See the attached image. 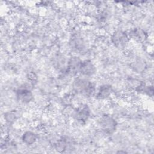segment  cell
<instances>
[{
    "mask_svg": "<svg viewBox=\"0 0 154 154\" xmlns=\"http://www.w3.org/2000/svg\"><path fill=\"white\" fill-rule=\"evenodd\" d=\"M73 88L78 94L87 97L95 95L96 91L95 85L88 78L82 76H79L73 81Z\"/></svg>",
    "mask_w": 154,
    "mask_h": 154,
    "instance_id": "1",
    "label": "cell"
},
{
    "mask_svg": "<svg viewBox=\"0 0 154 154\" xmlns=\"http://www.w3.org/2000/svg\"><path fill=\"white\" fill-rule=\"evenodd\" d=\"M99 125L101 130L106 134H111L117 129V123L116 120L110 116L104 115L100 117Z\"/></svg>",
    "mask_w": 154,
    "mask_h": 154,
    "instance_id": "2",
    "label": "cell"
},
{
    "mask_svg": "<svg viewBox=\"0 0 154 154\" xmlns=\"http://www.w3.org/2000/svg\"><path fill=\"white\" fill-rule=\"evenodd\" d=\"M15 96L17 101L23 104L30 103L34 99V96L30 88L25 87L24 85L15 91Z\"/></svg>",
    "mask_w": 154,
    "mask_h": 154,
    "instance_id": "3",
    "label": "cell"
},
{
    "mask_svg": "<svg viewBox=\"0 0 154 154\" xmlns=\"http://www.w3.org/2000/svg\"><path fill=\"white\" fill-rule=\"evenodd\" d=\"M90 109L88 105H82L72 111L73 118L79 123H84L90 117Z\"/></svg>",
    "mask_w": 154,
    "mask_h": 154,
    "instance_id": "4",
    "label": "cell"
},
{
    "mask_svg": "<svg viewBox=\"0 0 154 154\" xmlns=\"http://www.w3.org/2000/svg\"><path fill=\"white\" fill-rule=\"evenodd\" d=\"M96 73V67L90 60H82L79 73L82 77L88 78L95 75Z\"/></svg>",
    "mask_w": 154,
    "mask_h": 154,
    "instance_id": "5",
    "label": "cell"
},
{
    "mask_svg": "<svg viewBox=\"0 0 154 154\" xmlns=\"http://www.w3.org/2000/svg\"><path fill=\"white\" fill-rule=\"evenodd\" d=\"M129 37L128 34L122 31L114 32L111 36V42L118 48H123L128 43Z\"/></svg>",
    "mask_w": 154,
    "mask_h": 154,
    "instance_id": "6",
    "label": "cell"
},
{
    "mask_svg": "<svg viewBox=\"0 0 154 154\" xmlns=\"http://www.w3.org/2000/svg\"><path fill=\"white\" fill-rule=\"evenodd\" d=\"M82 60L78 56L71 57L67 63L66 72L67 75L73 76L79 73L80 66Z\"/></svg>",
    "mask_w": 154,
    "mask_h": 154,
    "instance_id": "7",
    "label": "cell"
},
{
    "mask_svg": "<svg viewBox=\"0 0 154 154\" xmlns=\"http://www.w3.org/2000/svg\"><path fill=\"white\" fill-rule=\"evenodd\" d=\"M112 93V88L110 85L103 84L96 90L95 96L99 99H106L109 97Z\"/></svg>",
    "mask_w": 154,
    "mask_h": 154,
    "instance_id": "8",
    "label": "cell"
},
{
    "mask_svg": "<svg viewBox=\"0 0 154 154\" xmlns=\"http://www.w3.org/2000/svg\"><path fill=\"white\" fill-rule=\"evenodd\" d=\"M22 142L26 145H32L38 140L37 134L32 131H26L24 132L21 137Z\"/></svg>",
    "mask_w": 154,
    "mask_h": 154,
    "instance_id": "9",
    "label": "cell"
},
{
    "mask_svg": "<svg viewBox=\"0 0 154 154\" xmlns=\"http://www.w3.org/2000/svg\"><path fill=\"white\" fill-rule=\"evenodd\" d=\"M70 139L68 137H61L55 143L56 150L60 152H64L70 146Z\"/></svg>",
    "mask_w": 154,
    "mask_h": 154,
    "instance_id": "10",
    "label": "cell"
},
{
    "mask_svg": "<svg viewBox=\"0 0 154 154\" xmlns=\"http://www.w3.org/2000/svg\"><path fill=\"white\" fill-rule=\"evenodd\" d=\"M129 37H134L138 40H144L146 38V33L141 28H135L129 35Z\"/></svg>",
    "mask_w": 154,
    "mask_h": 154,
    "instance_id": "11",
    "label": "cell"
},
{
    "mask_svg": "<svg viewBox=\"0 0 154 154\" xmlns=\"http://www.w3.org/2000/svg\"><path fill=\"white\" fill-rule=\"evenodd\" d=\"M18 114L16 110H12L4 113V120L8 123H12L17 120Z\"/></svg>",
    "mask_w": 154,
    "mask_h": 154,
    "instance_id": "12",
    "label": "cell"
}]
</instances>
